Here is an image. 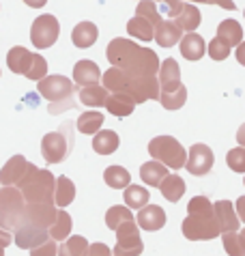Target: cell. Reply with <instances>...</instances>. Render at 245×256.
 <instances>
[{
    "mask_svg": "<svg viewBox=\"0 0 245 256\" xmlns=\"http://www.w3.org/2000/svg\"><path fill=\"white\" fill-rule=\"evenodd\" d=\"M108 60L112 62V67H118L122 71L138 78H148L155 76L160 69V58L153 50L142 48L134 41H129L125 37H116L108 44L106 50Z\"/></svg>",
    "mask_w": 245,
    "mask_h": 256,
    "instance_id": "cell-1",
    "label": "cell"
},
{
    "mask_svg": "<svg viewBox=\"0 0 245 256\" xmlns=\"http://www.w3.org/2000/svg\"><path fill=\"white\" fill-rule=\"evenodd\" d=\"M102 86L108 93H125L134 97L136 104H144L148 99H160V82L155 76L138 78L118 67H110L102 76Z\"/></svg>",
    "mask_w": 245,
    "mask_h": 256,
    "instance_id": "cell-2",
    "label": "cell"
},
{
    "mask_svg": "<svg viewBox=\"0 0 245 256\" xmlns=\"http://www.w3.org/2000/svg\"><path fill=\"white\" fill-rule=\"evenodd\" d=\"M183 234L190 241H208L220 232L218 218L213 211V202L204 196L192 198L187 204V218L183 220Z\"/></svg>",
    "mask_w": 245,
    "mask_h": 256,
    "instance_id": "cell-3",
    "label": "cell"
},
{
    "mask_svg": "<svg viewBox=\"0 0 245 256\" xmlns=\"http://www.w3.org/2000/svg\"><path fill=\"white\" fill-rule=\"evenodd\" d=\"M54 186L56 176L50 170H39L30 164L16 188L22 192L26 202H54Z\"/></svg>",
    "mask_w": 245,
    "mask_h": 256,
    "instance_id": "cell-4",
    "label": "cell"
},
{
    "mask_svg": "<svg viewBox=\"0 0 245 256\" xmlns=\"http://www.w3.org/2000/svg\"><path fill=\"white\" fill-rule=\"evenodd\" d=\"M39 93L50 102V112L58 114V112L67 110L74 106V93H76V84L64 76H46L41 78L37 84Z\"/></svg>",
    "mask_w": 245,
    "mask_h": 256,
    "instance_id": "cell-5",
    "label": "cell"
},
{
    "mask_svg": "<svg viewBox=\"0 0 245 256\" xmlns=\"http://www.w3.org/2000/svg\"><path fill=\"white\" fill-rule=\"evenodd\" d=\"M26 200L16 186H4L0 190V228L16 230L24 218Z\"/></svg>",
    "mask_w": 245,
    "mask_h": 256,
    "instance_id": "cell-6",
    "label": "cell"
},
{
    "mask_svg": "<svg viewBox=\"0 0 245 256\" xmlns=\"http://www.w3.org/2000/svg\"><path fill=\"white\" fill-rule=\"evenodd\" d=\"M148 153L155 162L164 164L166 168H183L187 160V151L181 142L172 136H157L148 142Z\"/></svg>",
    "mask_w": 245,
    "mask_h": 256,
    "instance_id": "cell-7",
    "label": "cell"
},
{
    "mask_svg": "<svg viewBox=\"0 0 245 256\" xmlns=\"http://www.w3.org/2000/svg\"><path fill=\"white\" fill-rule=\"evenodd\" d=\"M71 123H64L62 125V132H50L43 136L41 140V153H43V160L48 164H60L64 158L69 155L71 146H74V136H71L69 130Z\"/></svg>",
    "mask_w": 245,
    "mask_h": 256,
    "instance_id": "cell-8",
    "label": "cell"
},
{
    "mask_svg": "<svg viewBox=\"0 0 245 256\" xmlns=\"http://www.w3.org/2000/svg\"><path fill=\"white\" fill-rule=\"evenodd\" d=\"M116 246L112 250V256H140L144 244L140 239V228L136 224V218L129 222H122L116 230Z\"/></svg>",
    "mask_w": 245,
    "mask_h": 256,
    "instance_id": "cell-9",
    "label": "cell"
},
{
    "mask_svg": "<svg viewBox=\"0 0 245 256\" xmlns=\"http://www.w3.org/2000/svg\"><path fill=\"white\" fill-rule=\"evenodd\" d=\"M58 20L50 13H43L37 20L32 22V28H30V41L34 48L39 50H46V48H52L58 39Z\"/></svg>",
    "mask_w": 245,
    "mask_h": 256,
    "instance_id": "cell-10",
    "label": "cell"
},
{
    "mask_svg": "<svg viewBox=\"0 0 245 256\" xmlns=\"http://www.w3.org/2000/svg\"><path fill=\"white\" fill-rule=\"evenodd\" d=\"M56 218V207L54 202H26L24 207V218L20 224H30L37 228H50V224Z\"/></svg>",
    "mask_w": 245,
    "mask_h": 256,
    "instance_id": "cell-11",
    "label": "cell"
},
{
    "mask_svg": "<svg viewBox=\"0 0 245 256\" xmlns=\"http://www.w3.org/2000/svg\"><path fill=\"white\" fill-rule=\"evenodd\" d=\"M213 151L206 144H194L190 148V155L185 160V168L196 176H204L213 168Z\"/></svg>",
    "mask_w": 245,
    "mask_h": 256,
    "instance_id": "cell-12",
    "label": "cell"
},
{
    "mask_svg": "<svg viewBox=\"0 0 245 256\" xmlns=\"http://www.w3.org/2000/svg\"><path fill=\"white\" fill-rule=\"evenodd\" d=\"M13 232H16V244L22 250H32V248H37L43 241L50 239L46 228H37V226H30V224H20Z\"/></svg>",
    "mask_w": 245,
    "mask_h": 256,
    "instance_id": "cell-13",
    "label": "cell"
},
{
    "mask_svg": "<svg viewBox=\"0 0 245 256\" xmlns=\"http://www.w3.org/2000/svg\"><path fill=\"white\" fill-rule=\"evenodd\" d=\"M157 82H160V93H170V90H176L181 86V69H178V62L174 58H166L164 65H160L157 69Z\"/></svg>",
    "mask_w": 245,
    "mask_h": 256,
    "instance_id": "cell-14",
    "label": "cell"
},
{
    "mask_svg": "<svg viewBox=\"0 0 245 256\" xmlns=\"http://www.w3.org/2000/svg\"><path fill=\"white\" fill-rule=\"evenodd\" d=\"M28 166H30V162H26L24 155H13L0 170V183L2 186H18L22 176L26 174Z\"/></svg>",
    "mask_w": 245,
    "mask_h": 256,
    "instance_id": "cell-15",
    "label": "cell"
},
{
    "mask_svg": "<svg viewBox=\"0 0 245 256\" xmlns=\"http://www.w3.org/2000/svg\"><path fill=\"white\" fill-rule=\"evenodd\" d=\"M136 224L142 230H160L166 224V213L157 204H144L136 216Z\"/></svg>",
    "mask_w": 245,
    "mask_h": 256,
    "instance_id": "cell-16",
    "label": "cell"
},
{
    "mask_svg": "<svg viewBox=\"0 0 245 256\" xmlns=\"http://www.w3.org/2000/svg\"><path fill=\"white\" fill-rule=\"evenodd\" d=\"M213 211H215V218H218L220 232L239 230L241 220L236 218V211H234V207H232V202L230 200H218L213 204Z\"/></svg>",
    "mask_w": 245,
    "mask_h": 256,
    "instance_id": "cell-17",
    "label": "cell"
},
{
    "mask_svg": "<svg viewBox=\"0 0 245 256\" xmlns=\"http://www.w3.org/2000/svg\"><path fill=\"white\" fill-rule=\"evenodd\" d=\"M181 28H178L172 20H162L160 24L155 26V34H153V39L157 41V46H162V48H172V46H176L178 41H181Z\"/></svg>",
    "mask_w": 245,
    "mask_h": 256,
    "instance_id": "cell-18",
    "label": "cell"
},
{
    "mask_svg": "<svg viewBox=\"0 0 245 256\" xmlns=\"http://www.w3.org/2000/svg\"><path fill=\"white\" fill-rule=\"evenodd\" d=\"M74 80L78 86H88V84H97L102 80V69L92 60H80L74 67Z\"/></svg>",
    "mask_w": 245,
    "mask_h": 256,
    "instance_id": "cell-19",
    "label": "cell"
},
{
    "mask_svg": "<svg viewBox=\"0 0 245 256\" xmlns=\"http://www.w3.org/2000/svg\"><path fill=\"white\" fill-rule=\"evenodd\" d=\"M32 56H34V52H30V50L16 46V48L9 50V54H6V65H9V69L13 71V74L26 76V71L32 62Z\"/></svg>",
    "mask_w": 245,
    "mask_h": 256,
    "instance_id": "cell-20",
    "label": "cell"
},
{
    "mask_svg": "<svg viewBox=\"0 0 245 256\" xmlns=\"http://www.w3.org/2000/svg\"><path fill=\"white\" fill-rule=\"evenodd\" d=\"M181 44V54L185 56L187 60H200L206 52V46H204V39L196 32H187L185 37L178 41Z\"/></svg>",
    "mask_w": 245,
    "mask_h": 256,
    "instance_id": "cell-21",
    "label": "cell"
},
{
    "mask_svg": "<svg viewBox=\"0 0 245 256\" xmlns=\"http://www.w3.org/2000/svg\"><path fill=\"white\" fill-rule=\"evenodd\" d=\"M106 108L114 116H129L136 108V102L134 97H129L125 93H110L106 99Z\"/></svg>",
    "mask_w": 245,
    "mask_h": 256,
    "instance_id": "cell-22",
    "label": "cell"
},
{
    "mask_svg": "<svg viewBox=\"0 0 245 256\" xmlns=\"http://www.w3.org/2000/svg\"><path fill=\"white\" fill-rule=\"evenodd\" d=\"M157 188L162 190L164 198L166 200H170V202L181 200V196L185 194V181L178 174H166Z\"/></svg>",
    "mask_w": 245,
    "mask_h": 256,
    "instance_id": "cell-23",
    "label": "cell"
},
{
    "mask_svg": "<svg viewBox=\"0 0 245 256\" xmlns=\"http://www.w3.org/2000/svg\"><path fill=\"white\" fill-rule=\"evenodd\" d=\"M97 37H99V30L92 22H80L74 28V32H71V41L78 48H90L97 41Z\"/></svg>",
    "mask_w": 245,
    "mask_h": 256,
    "instance_id": "cell-24",
    "label": "cell"
},
{
    "mask_svg": "<svg viewBox=\"0 0 245 256\" xmlns=\"http://www.w3.org/2000/svg\"><path fill=\"white\" fill-rule=\"evenodd\" d=\"M108 90L102 86V84H88V86H82L80 88V102L88 108H102L106 106V99H108Z\"/></svg>",
    "mask_w": 245,
    "mask_h": 256,
    "instance_id": "cell-25",
    "label": "cell"
},
{
    "mask_svg": "<svg viewBox=\"0 0 245 256\" xmlns=\"http://www.w3.org/2000/svg\"><path fill=\"white\" fill-rule=\"evenodd\" d=\"M71 226H74V222H71L69 213L62 211V209H56V218H54V222L50 224L48 234L54 241H62V239H67L71 234Z\"/></svg>",
    "mask_w": 245,
    "mask_h": 256,
    "instance_id": "cell-26",
    "label": "cell"
},
{
    "mask_svg": "<svg viewBox=\"0 0 245 256\" xmlns=\"http://www.w3.org/2000/svg\"><path fill=\"white\" fill-rule=\"evenodd\" d=\"M218 39L224 41L228 48L239 46L243 41V28L239 26V22H234V20H224V22L218 26Z\"/></svg>",
    "mask_w": 245,
    "mask_h": 256,
    "instance_id": "cell-27",
    "label": "cell"
},
{
    "mask_svg": "<svg viewBox=\"0 0 245 256\" xmlns=\"http://www.w3.org/2000/svg\"><path fill=\"white\" fill-rule=\"evenodd\" d=\"M74 198H76V186L71 183V179L69 176H58L54 186V204H58L62 209L74 202Z\"/></svg>",
    "mask_w": 245,
    "mask_h": 256,
    "instance_id": "cell-28",
    "label": "cell"
},
{
    "mask_svg": "<svg viewBox=\"0 0 245 256\" xmlns=\"http://www.w3.org/2000/svg\"><path fill=\"white\" fill-rule=\"evenodd\" d=\"M127 32L132 34V37L140 39V41H146V44H148V41L153 39V34H155V26L150 24L146 18L134 16V18L127 22Z\"/></svg>",
    "mask_w": 245,
    "mask_h": 256,
    "instance_id": "cell-29",
    "label": "cell"
},
{
    "mask_svg": "<svg viewBox=\"0 0 245 256\" xmlns=\"http://www.w3.org/2000/svg\"><path fill=\"white\" fill-rule=\"evenodd\" d=\"M118 136L116 132L112 130H104V132H97L95 134V140H92V148H95V153L99 155H110L118 148Z\"/></svg>",
    "mask_w": 245,
    "mask_h": 256,
    "instance_id": "cell-30",
    "label": "cell"
},
{
    "mask_svg": "<svg viewBox=\"0 0 245 256\" xmlns=\"http://www.w3.org/2000/svg\"><path fill=\"white\" fill-rule=\"evenodd\" d=\"M166 174H168V168H166L164 164L155 162V160L146 162V164H142V166H140V176H142V181L146 183V186L157 188Z\"/></svg>",
    "mask_w": 245,
    "mask_h": 256,
    "instance_id": "cell-31",
    "label": "cell"
},
{
    "mask_svg": "<svg viewBox=\"0 0 245 256\" xmlns=\"http://www.w3.org/2000/svg\"><path fill=\"white\" fill-rule=\"evenodd\" d=\"M86 250H88V241L80 234H74L62 239L60 248H56V256H86Z\"/></svg>",
    "mask_w": 245,
    "mask_h": 256,
    "instance_id": "cell-32",
    "label": "cell"
},
{
    "mask_svg": "<svg viewBox=\"0 0 245 256\" xmlns=\"http://www.w3.org/2000/svg\"><path fill=\"white\" fill-rule=\"evenodd\" d=\"M174 20H176L174 24L181 28V30L194 32V30H196V28L200 26V20H202V16H200V11H198L194 4H183L181 13H178Z\"/></svg>",
    "mask_w": 245,
    "mask_h": 256,
    "instance_id": "cell-33",
    "label": "cell"
},
{
    "mask_svg": "<svg viewBox=\"0 0 245 256\" xmlns=\"http://www.w3.org/2000/svg\"><path fill=\"white\" fill-rule=\"evenodd\" d=\"M104 181L114 190H122L132 183V174H129V170L122 168V166H108L106 172H104Z\"/></svg>",
    "mask_w": 245,
    "mask_h": 256,
    "instance_id": "cell-34",
    "label": "cell"
},
{
    "mask_svg": "<svg viewBox=\"0 0 245 256\" xmlns=\"http://www.w3.org/2000/svg\"><path fill=\"white\" fill-rule=\"evenodd\" d=\"M122 200H125V207H129V209H142L144 204H148L150 194L142 186H127Z\"/></svg>",
    "mask_w": 245,
    "mask_h": 256,
    "instance_id": "cell-35",
    "label": "cell"
},
{
    "mask_svg": "<svg viewBox=\"0 0 245 256\" xmlns=\"http://www.w3.org/2000/svg\"><path fill=\"white\" fill-rule=\"evenodd\" d=\"M104 120H106V116L102 114V112H84V114H80V118H78V130H80L82 134H95V132H99L102 130V125H104Z\"/></svg>",
    "mask_w": 245,
    "mask_h": 256,
    "instance_id": "cell-36",
    "label": "cell"
},
{
    "mask_svg": "<svg viewBox=\"0 0 245 256\" xmlns=\"http://www.w3.org/2000/svg\"><path fill=\"white\" fill-rule=\"evenodd\" d=\"M134 220V213L129 207H122V204H114V207L106 213V224L110 230H116L122 222H129Z\"/></svg>",
    "mask_w": 245,
    "mask_h": 256,
    "instance_id": "cell-37",
    "label": "cell"
},
{
    "mask_svg": "<svg viewBox=\"0 0 245 256\" xmlns=\"http://www.w3.org/2000/svg\"><path fill=\"white\" fill-rule=\"evenodd\" d=\"M157 102H160L166 110H178L187 102V88L181 84L176 90H170V93H160V99H157Z\"/></svg>",
    "mask_w": 245,
    "mask_h": 256,
    "instance_id": "cell-38",
    "label": "cell"
},
{
    "mask_svg": "<svg viewBox=\"0 0 245 256\" xmlns=\"http://www.w3.org/2000/svg\"><path fill=\"white\" fill-rule=\"evenodd\" d=\"M222 241H224V250L230 256H245V248L239 239V230H230V232H222Z\"/></svg>",
    "mask_w": 245,
    "mask_h": 256,
    "instance_id": "cell-39",
    "label": "cell"
},
{
    "mask_svg": "<svg viewBox=\"0 0 245 256\" xmlns=\"http://www.w3.org/2000/svg\"><path fill=\"white\" fill-rule=\"evenodd\" d=\"M136 16L146 18L153 26H157L162 22V16H160V11H157V6H155V0H140L138 9H136Z\"/></svg>",
    "mask_w": 245,
    "mask_h": 256,
    "instance_id": "cell-40",
    "label": "cell"
},
{
    "mask_svg": "<svg viewBox=\"0 0 245 256\" xmlns=\"http://www.w3.org/2000/svg\"><path fill=\"white\" fill-rule=\"evenodd\" d=\"M48 76V60L43 58L41 54H34L32 56V62H30V67H28L26 71V78L28 80H41V78H46Z\"/></svg>",
    "mask_w": 245,
    "mask_h": 256,
    "instance_id": "cell-41",
    "label": "cell"
},
{
    "mask_svg": "<svg viewBox=\"0 0 245 256\" xmlns=\"http://www.w3.org/2000/svg\"><path fill=\"white\" fill-rule=\"evenodd\" d=\"M226 164H228L230 170H234V172H245V148L239 146V148H232V151H228Z\"/></svg>",
    "mask_w": 245,
    "mask_h": 256,
    "instance_id": "cell-42",
    "label": "cell"
},
{
    "mask_svg": "<svg viewBox=\"0 0 245 256\" xmlns=\"http://www.w3.org/2000/svg\"><path fill=\"white\" fill-rule=\"evenodd\" d=\"M228 54H230V48L222 39L215 37L211 44H208V56H211L213 60H224V58H228Z\"/></svg>",
    "mask_w": 245,
    "mask_h": 256,
    "instance_id": "cell-43",
    "label": "cell"
},
{
    "mask_svg": "<svg viewBox=\"0 0 245 256\" xmlns=\"http://www.w3.org/2000/svg\"><path fill=\"white\" fill-rule=\"evenodd\" d=\"M56 241L50 237L48 241H43L41 246H37V248H32L30 250V256H56Z\"/></svg>",
    "mask_w": 245,
    "mask_h": 256,
    "instance_id": "cell-44",
    "label": "cell"
},
{
    "mask_svg": "<svg viewBox=\"0 0 245 256\" xmlns=\"http://www.w3.org/2000/svg\"><path fill=\"white\" fill-rule=\"evenodd\" d=\"M155 2H164L166 4V13L168 18H176L183 9V0H155Z\"/></svg>",
    "mask_w": 245,
    "mask_h": 256,
    "instance_id": "cell-45",
    "label": "cell"
},
{
    "mask_svg": "<svg viewBox=\"0 0 245 256\" xmlns=\"http://www.w3.org/2000/svg\"><path fill=\"white\" fill-rule=\"evenodd\" d=\"M86 256H112V250L106 244H88V250H86Z\"/></svg>",
    "mask_w": 245,
    "mask_h": 256,
    "instance_id": "cell-46",
    "label": "cell"
},
{
    "mask_svg": "<svg viewBox=\"0 0 245 256\" xmlns=\"http://www.w3.org/2000/svg\"><path fill=\"white\" fill-rule=\"evenodd\" d=\"M234 211H236V218L245 222V196H239V198H236V207H234Z\"/></svg>",
    "mask_w": 245,
    "mask_h": 256,
    "instance_id": "cell-47",
    "label": "cell"
},
{
    "mask_svg": "<svg viewBox=\"0 0 245 256\" xmlns=\"http://www.w3.org/2000/svg\"><path fill=\"white\" fill-rule=\"evenodd\" d=\"M202 2H206V4H220V6H224V9L234 11V0H202Z\"/></svg>",
    "mask_w": 245,
    "mask_h": 256,
    "instance_id": "cell-48",
    "label": "cell"
},
{
    "mask_svg": "<svg viewBox=\"0 0 245 256\" xmlns=\"http://www.w3.org/2000/svg\"><path fill=\"white\" fill-rule=\"evenodd\" d=\"M11 241H13L11 232H9V230H4V228H0V250H4V248L11 244Z\"/></svg>",
    "mask_w": 245,
    "mask_h": 256,
    "instance_id": "cell-49",
    "label": "cell"
},
{
    "mask_svg": "<svg viewBox=\"0 0 245 256\" xmlns=\"http://www.w3.org/2000/svg\"><path fill=\"white\" fill-rule=\"evenodd\" d=\"M236 60H239L241 65L245 67V41H241L239 48H236Z\"/></svg>",
    "mask_w": 245,
    "mask_h": 256,
    "instance_id": "cell-50",
    "label": "cell"
},
{
    "mask_svg": "<svg viewBox=\"0 0 245 256\" xmlns=\"http://www.w3.org/2000/svg\"><path fill=\"white\" fill-rule=\"evenodd\" d=\"M28 6H32V9H41V6H46L48 0H24Z\"/></svg>",
    "mask_w": 245,
    "mask_h": 256,
    "instance_id": "cell-51",
    "label": "cell"
},
{
    "mask_svg": "<svg viewBox=\"0 0 245 256\" xmlns=\"http://www.w3.org/2000/svg\"><path fill=\"white\" fill-rule=\"evenodd\" d=\"M236 140H239L241 146H245V123L239 127V132H236Z\"/></svg>",
    "mask_w": 245,
    "mask_h": 256,
    "instance_id": "cell-52",
    "label": "cell"
},
{
    "mask_svg": "<svg viewBox=\"0 0 245 256\" xmlns=\"http://www.w3.org/2000/svg\"><path fill=\"white\" fill-rule=\"evenodd\" d=\"M239 239H241V244H243V248H245V228L239 230Z\"/></svg>",
    "mask_w": 245,
    "mask_h": 256,
    "instance_id": "cell-53",
    "label": "cell"
},
{
    "mask_svg": "<svg viewBox=\"0 0 245 256\" xmlns=\"http://www.w3.org/2000/svg\"><path fill=\"white\" fill-rule=\"evenodd\" d=\"M192 2H202V0H192Z\"/></svg>",
    "mask_w": 245,
    "mask_h": 256,
    "instance_id": "cell-54",
    "label": "cell"
},
{
    "mask_svg": "<svg viewBox=\"0 0 245 256\" xmlns=\"http://www.w3.org/2000/svg\"><path fill=\"white\" fill-rule=\"evenodd\" d=\"M0 256H4V252H2V250H0Z\"/></svg>",
    "mask_w": 245,
    "mask_h": 256,
    "instance_id": "cell-55",
    "label": "cell"
},
{
    "mask_svg": "<svg viewBox=\"0 0 245 256\" xmlns=\"http://www.w3.org/2000/svg\"><path fill=\"white\" fill-rule=\"evenodd\" d=\"M243 16H245V11H243Z\"/></svg>",
    "mask_w": 245,
    "mask_h": 256,
    "instance_id": "cell-56",
    "label": "cell"
},
{
    "mask_svg": "<svg viewBox=\"0 0 245 256\" xmlns=\"http://www.w3.org/2000/svg\"><path fill=\"white\" fill-rule=\"evenodd\" d=\"M243 183H245V181H243Z\"/></svg>",
    "mask_w": 245,
    "mask_h": 256,
    "instance_id": "cell-57",
    "label": "cell"
}]
</instances>
